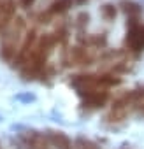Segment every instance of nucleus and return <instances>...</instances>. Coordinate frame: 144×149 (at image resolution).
<instances>
[{"label":"nucleus","mask_w":144,"mask_h":149,"mask_svg":"<svg viewBox=\"0 0 144 149\" xmlns=\"http://www.w3.org/2000/svg\"><path fill=\"white\" fill-rule=\"evenodd\" d=\"M100 13H102V18H104L106 21H113V19L116 18V7H114L113 4H106V6H102Z\"/></svg>","instance_id":"13"},{"label":"nucleus","mask_w":144,"mask_h":149,"mask_svg":"<svg viewBox=\"0 0 144 149\" xmlns=\"http://www.w3.org/2000/svg\"><path fill=\"white\" fill-rule=\"evenodd\" d=\"M23 142L27 149H51L49 137L39 133V132H27L23 133Z\"/></svg>","instance_id":"9"},{"label":"nucleus","mask_w":144,"mask_h":149,"mask_svg":"<svg viewBox=\"0 0 144 149\" xmlns=\"http://www.w3.org/2000/svg\"><path fill=\"white\" fill-rule=\"evenodd\" d=\"M141 111H142V112H144V102H142V104H141Z\"/></svg>","instance_id":"16"},{"label":"nucleus","mask_w":144,"mask_h":149,"mask_svg":"<svg viewBox=\"0 0 144 149\" xmlns=\"http://www.w3.org/2000/svg\"><path fill=\"white\" fill-rule=\"evenodd\" d=\"M18 2H20V6H21L23 9H30V7H34L35 0H18Z\"/></svg>","instance_id":"15"},{"label":"nucleus","mask_w":144,"mask_h":149,"mask_svg":"<svg viewBox=\"0 0 144 149\" xmlns=\"http://www.w3.org/2000/svg\"><path fill=\"white\" fill-rule=\"evenodd\" d=\"M74 84L79 91L81 90H109L121 84V79L113 74H83V76L72 77Z\"/></svg>","instance_id":"3"},{"label":"nucleus","mask_w":144,"mask_h":149,"mask_svg":"<svg viewBox=\"0 0 144 149\" xmlns=\"http://www.w3.org/2000/svg\"><path fill=\"white\" fill-rule=\"evenodd\" d=\"M142 102H144V86L142 88H135V90L118 97L113 102V107H111V112H109L107 119L111 123H120L132 112V109L141 107Z\"/></svg>","instance_id":"2"},{"label":"nucleus","mask_w":144,"mask_h":149,"mask_svg":"<svg viewBox=\"0 0 144 149\" xmlns=\"http://www.w3.org/2000/svg\"><path fill=\"white\" fill-rule=\"evenodd\" d=\"M88 19H90L88 14H79L78 16V25L79 26H85V25H88Z\"/></svg>","instance_id":"14"},{"label":"nucleus","mask_w":144,"mask_h":149,"mask_svg":"<svg viewBox=\"0 0 144 149\" xmlns=\"http://www.w3.org/2000/svg\"><path fill=\"white\" fill-rule=\"evenodd\" d=\"M121 7H123V11L128 14V18H130L132 21H137V18H139V14H141L139 4H135V2H123Z\"/></svg>","instance_id":"12"},{"label":"nucleus","mask_w":144,"mask_h":149,"mask_svg":"<svg viewBox=\"0 0 144 149\" xmlns=\"http://www.w3.org/2000/svg\"><path fill=\"white\" fill-rule=\"evenodd\" d=\"M72 7V0H53L51 6L46 9V13H42L41 19L42 23H49V19L56 14H63L65 11H69Z\"/></svg>","instance_id":"10"},{"label":"nucleus","mask_w":144,"mask_h":149,"mask_svg":"<svg viewBox=\"0 0 144 149\" xmlns=\"http://www.w3.org/2000/svg\"><path fill=\"white\" fill-rule=\"evenodd\" d=\"M125 44L134 53L144 51V25H139L137 21H130V28L125 39Z\"/></svg>","instance_id":"6"},{"label":"nucleus","mask_w":144,"mask_h":149,"mask_svg":"<svg viewBox=\"0 0 144 149\" xmlns=\"http://www.w3.org/2000/svg\"><path fill=\"white\" fill-rule=\"evenodd\" d=\"M49 142L55 149H76L72 140L63 133V132H49Z\"/></svg>","instance_id":"11"},{"label":"nucleus","mask_w":144,"mask_h":149,"mask_svg":"<svg viewBox=\"0 0 144 149\" xmlns=\"http://www.w3.org/2000/svg\"><path fill=\"white\" fill-rule=\"evenodd\" d=\"M55 46H56V42H55L51 33H44V35L39 37L34 53L30 54L28 61L21 67V74H23L25 79H35V77L44 76V68L48 65V58L53 53Z\"/></svg>","instance_id":"1"},{"label":"nucleus","mask_w":144,"mask_h":149,"mask_svg":"<svg viewBox=\"0 0 144 149\" xmlns=\"http://www.w3.org/2000/svg\"><path fill=\"white\" fill-rule=\"evenodd\" d=\"M25 30V19L23 18H16L9 28L6 30V35L2 39V44H0V56H2L4 60H13L18 53V44L23 42L21 40V33Z\"/></svg>","instance_id":"4"},{"label":"nucleus","mask_w":144,"mask_h":149,"mask_svg":"<svg viewBox=\"0 0 144 149\" xmlns=\"http://www.w3.org/2000/svg\"><path fill=\"white\" fill-rule=\"evenodd\" d=\"M16 16V0H2L0 4V32L9 28Z\"/></svg>","instance_id":"8"},{"label":"nucleus","mask_w":144,"mask_h":149,"mask_svg":"<svg viewBox=\"0 0 144 149\" xmlns=\"http://www.w3.org/2000/svg\"><path fill=\"white\" fill-rule=\"evenodd\" d=\"M83 98V105L90 109H99L107 104L109 100V91L107 90H81L79 91Z\"/></svg>","instance_id":"7"},{"label":"nucleus","mask_w":144,"mask_h":149,"mask_svg":"<svg viewBox=\"0 0 144 149\" xmlns=\"http://www.w3.org/2000/svg\"><path fill=\"white\" fill-rule=\"evenodd\" d=\"M37 40H39L37 30H35V28H30V30H28V33L25 35V39H23L21 46L18 47L16 56H14V65H16V67H20V68H21V67L28 61L30 54H32V53H34V49H35Z\"/></svg>","instance_id":"5"},{"label":"nucleus","mask_w":144,"mask_h":149,"mask_svg":"<svg viewBox=\"0 0 144 149\" xmlns=\"http://www.w3.org/2000/svg\"><path fill=\"white\" fill-rule=\"evenodd\" d=\"M0 149H4V147H2V144H0Z\"/></svg>","instance_id":"17"}]
</instances>
